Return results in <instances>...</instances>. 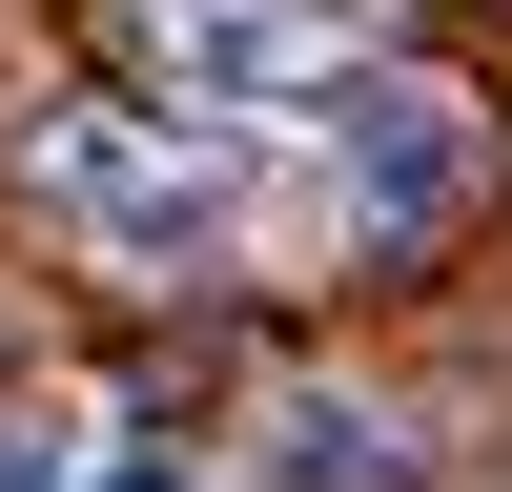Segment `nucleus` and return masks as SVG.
<instances>
[{"mask_svg":"<svg viewBox=\"0 0 512 492\" xmlns=\"http://www.w3.org/2000/svg\"><path fill=\"white\" fill-rule=\"evenodd\" d=\"M21 205L103 267H226L246 246V164L226 123H144V103H41L21 123Z\"/></svg>","mask_w":512,"mask_h":492,"instance_id":"1","label":"nucleus"},{"mask_svg":"<svg viewBox=\"0 0 512 492\" xmlns=\"http://www.w3.org/2000/svg\"><path fill=\"white\" fill-rule=\"evenodd\" d=\"M472 164H492V123H472V82H431V62H369L349 103H328V205H349V246H431L451 205H472Z\"/></svg>","mask_w":512,"mask_h":492,"instance_id":"2","label":"nucleus"},{"mask_svg":"<svg viewBox=\"0 0 512 492\" xmlns=\"http://www.w3.org/2000/svg\"><path fill=\"white\" fill-rule=\"evenodd\" d=\"M185 123H287V103H349L369 82V21L349 0H144Z\"/></svg>","mask_w":512,"mask_h":492,"instance_id":"3","label":"nucleus"},{"mask_svg":"<svg viewBox=\"0 0 512 492\" xmlns=\"http://www.w3.org/2000/svg\"><path fill=\"white\" fill-rule=\"evenodd\" d=\"M410 451H390V410L369 390H287L267 410V492H390Z\"/></svg>","mask_w":512,"mask_h":492,"instance_id":"4","label":"nucleus"},{"mask_svg":"<svg viewBox=\"0 0 512 492\" xmlns=\"http://www.w3.org/2000/svg\"><path fill=\"white\" fill-rule=\"evenodd\" d=\"M103 451H82V410L62 390H0V492H82Z\"/></svg>","mask_w":512,"mask_h":492,"instance_id":"5","label":"nucleus"},{"mask_svg":"<svg viewBox=\"0 0 512 492\" xmlns=\"http://www.w3.org/2000/svg\"><path fill=\"white\" fill-rule=\"evenodd\" d=\"M82 492H205V472H185V451H103Z\"/></svg>","mask_w":512,"mask_h":492,"instance_id":"6","label":"nucleus"}]
</instances>
